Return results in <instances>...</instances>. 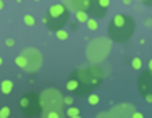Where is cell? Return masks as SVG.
Segmentation results:
<instances>
[{
    "mask_svg": "<svg viewBox=\"0 0 152 118\" xmlns=\"http://www.w3.org/2000/svg\"><path fill=\"white\" fill-rule=\"evenodd\" d=\"M76 76H79L76 79L81 84L88 86V87H94L102 81V71L97 66H89V68H84V70L76 71Z\"/></svg>",
    "mask_w": 152,
    "mask_h": 118,
    "instance_id": "obj_4",
    "label": "cell"
},
{
    "mask_svg": "<svg viewBox=\"0 0 152 118\" xmlns=\"http://www.w3.org/2000/svg\"><path fill=\"white\" fill-rule=\"evenodd\" d=\"M144 2H146V3H152V0H144Z\"/></svg>",
    "mask_w": 152,
    "mask_h": 118,
    "instance_id": "obj_29",
    "label": "cell"
},
{
    "mask_svg": "<svg viewBox=\"0 0 152 118\" xmlns=\"http://www.w3.org/2000/svg\"><path fill=\"white\" fill-rule=\"evenodd\" d=\"M20 109L23 110V113H26L28 117L32 115H39L42 112V103L41 97L36 94H28L24 97L20 99Z\"/></svg>",
    "mask_w": 152,
    "mask_h": 118,
    "instance_id": "obj_5",
    "label": "cell"
},
{
    "mask_svg": "<svg viewBox=\"0 0 152 118\" xmlns=\"http://www.w3.org/2000/svg\"><path fill=\"white\" fill-rule=\"evenodd\" d=\"M144 97H146V101H147V102H152V94H146Z\"/></svg>",
    "mask_w": 152,
    "mask_h": 118,
    "instance_id": "obj_25",
    "label": "cell"
},
{
    "mask_svg": "<svg viewBox=\"0 0 152 118\" xmlns=\"http://www.w3.org/2000/svg\"><path fill=\"white\" fill-rule=\"evenodd\" d=\"M137 86H139L141 92L144 95L146 94H152V71H146V73L141 74L139 81H137Z\"/></svg>",
    "mask_w": 152,
    "mask_h": 118,
    "instance_id": "obj_8",
    "label": "cell"
},
{
    "mask_svg": "<svg viewBox=\"0 0 152 118\" xmlns=\"http://www.w3.org/2000/svg\"><path fill=\"white\" fill-rule=\"evenodd\" d=\"M0 91H2L5 95L12 94V91H13V83H12L10 79H3L2 84H0Z\"/></svg>",
    "mask_w": 152,
    "mask_h": 118,
    "instance_id": "obj_10",
    "label": "cell"
},
{
    "mask_svg": "<svg viewBox=\"0 0 152 118\" xmlns=\"http://www.w3.org/2000/svg\"><path fill=\"white\" fill-rule=\"evenodd\" d=\"M41 103L44 112H50V110H57L61 113V107H63V97L57 89H45L41 95Z\"/></svg>",
    "mask_w": 152,
    "mask_h": 118,
    "instance_id": "obj_3",
    "label": "cell"
},
{
    "mask_svg": "<svg viewBox=\"0 0 152 118\" xmlns=\"http://www.w3.org/2000/svg\"><path fill=\"white\" fill-rule=\"evenodd\" d=\"M134 33V21L128 15H115L108 23V37L113 42H126Z\"/></svg>",
    "mask_w": 152,
    "mask_h": 118,
    "instance_id": "obj_1",
    "label": "cell"
},
{
    "mask_svg": "<svg viewBox=\"0 0 152 118\" xmlns=\"http://www.w3.org/2000/svg\"><path fill=\"white\" fill-rule=\"evenodd\" d=\"M121 2L125 3V5H131V3H133V0H121Z\"/></svg>",
    "mask_w": 152,
    "mask_h": 118,
    "instance_id": "obj_26",
    "label": "cell"
},
{
    "mask_svg": "<svg viewBox=\"0 0 152 118\" xmlns=\"http://www.w3.org/2000/svg\"><path fill=\"white\" fill-rule=\"evenodd\" d=\"M144 24H146V28H152V18H146Z\"/></svg>",
    "mask_w": 152,
    "mask_h": 118,
    "instance_id": "obj_22",
    "label": "cell"
},
{
    "mask_svg": "<svg viewBox=\"0 0 152 118\" xmlns=\"http://www.w3.org/2000/svg\"><path fill=\"white\" fill-rule=\"evenodd\" d=\"M3 7H5V3H3V0H0V10H3Z\"/></svg>",
    "mask_w": 152,
    "mask_h": 118,
    "instance_id": "obj_27",
    "label": "cell"
},
{
    "mask_svg": "<svg viewBox=\"0 0 152 118\" xmlns=\"http://www.w3.org/2000/svg\"><path fill=\"white\" fill-rule=\"evenodd\" d=\"M149 70H151V71H152V58H151V60H149Z\"/></svg>",
    "mask_w": 152,
    "mask_h": 118,
    "instance_id": "obj_28",
    "label": "cell"
},
{
    "mask_svg": "<svg viewBox=\"0 0 152 118\" xmlns=\"http://www.w3.org/2000/svg\"><path fill=\"white\" fill-rule=\"evenodd\" d=\"M34 2H41V0H34Z\"/></svg>",
    "mask_w": 152,
    "mask_h": 118,
    "instance_id": "obj_31",
    "label": "cell"
},
{
    "mask_svg": "<svg viewBox=\"0 0 152 118\" xmlns=\"http://www.w3.org/2000/svg\"><path fill=\"white\" fill-rule=\"evenodd\" d=\"M66 117H70V118H78V117H79V110L76 109V107H73V105H68V109H66Z\"/></svg>",
    "mask_w": 152,
    "mask_h": 118,
    "instance_id": "obj_14",
    "label": "cell"
},
{
    "mask_svg": "<svg viewBox=\"0 0 152 118\" xmlns=\"http://www.w3.org/2000/svg\"><path fill=\"white\" fill-rule=\"evenodd\" d=\"M63 102L66 103V105H71V103H73V97H65Z\"/></svg>",
    "mask_w": 152,
    "mask_h": 118,
    "instance_id": "obj_23",
    "label": "cell"
},
{
    "mask_svg": "<svg viewBox=\"0 0 152 118\" xmlns=\"http://www.w3.org/2000/svg\"><path fill=\"white\" fill-rule=\"evenodd\" d=\"M15 63H16V66H20V68H24L26 70V66H28V58L21 53V55H18L16 58H15Z\"/></svg>",
    "mask_w": 152,
    "mask_h": 118,
    "instance_id": "obj_12",
    "label": "cell"
},
{
    "mask_svg": "<svg viewBox=\"0 0 152 118\" xmlns=\"http://www.w3.org/2000/svg\"><path fill=\"white\" fill-rule=\"evenodd\" d=\"M131 117L133 118H142V113H141V112H133Z\"/></svg>",
    "mask_w": 152,
    "mask_h": 118,
    "instance_id": "obj_24",
    "label": "cell"
},
{
    "mask_svg": "<svg viewBox=\"0 0 152 118\" xmlns=\"http://www.w3.org/2000/svg\"><path fill=\"white\" fill-rule=\"evenodd\" d=\"M68 16H70V12H68L66 5L65 3H55V5H52L47 10L44 23L47 24V28L50 31H57V29H61L66 24Z\"/></svg>",
    "mask_w": 152,
    "mask_h": 118,
    "instance_id": "obj_2",
    "label": "cell"
},
{
    "mask_svg": "<svg viewBox=\"0 0 152 118\" xmlns=\"http://www.w3.org/2000/svg\"><path fill=\"white\" fill-rule=\"evenodd\" d=\"M110 5V0H91V7H89V13L96 18H104L105 12Z\"/></svg>",
    "mask_w": 152,
    "mask_h": 118,
    "instance_id": "obj_7",
    "label": "cell"
},
{
    "mask_svg": "<svg viewBox=\"0 0 152 118\" xmlns=\"http://www.w3.org/2000/svg\"><path fill=\"white\" fill-rule=\"evenodd\" d=\"M131 66L134 68V70H141V66H142V60H141L139 57H136V58H133V62H131Z\"/></svg>",
    "mask_w": 152,
    "mask_h": 118,
    "instance_id": "obj_19",
    "label": "cell"
},
{
    "mask_svg": "<svg viewBox=\"0 0 152 118\" xmlns=\"http://www.w3.org/2000/svg\"><path fill=\"white\" fill-rule=\"evenodd\" d=\"M2 63H3V60H2V57H0V66H2Z\"/></svg>",
    "mask_w": 152,
    "mask_h": 118,
    "instance_id": "obj_30",
    "label": "cell"
},
{
    "mask_svg": "<svg viewBox=\"0 0 152 118\" xmlns=\"http://www.w3.org/2000/svg\"><path fill=\"white\" fill-rule=\"evenodd\" d=\"M75 16H76V21H78V23H86V21L89 20V15H88L86 10H76Z\"/></svg>",
    "mask_w": 152,
    "mask_h": 118,
    "instance_id": "obj_11",
    "label": "cell"
},
{
    "mask_svg": "<svg viewBox=\"0 0 152 118\" xmlns=\"http://www.w3.org/2000/svg\"><path fill=\"white\" fill-rule=\"evenodd\" d=\"M78 86H79V81L76 79V78H71V79L66 83V89H68V91H71V92H75L76 89H78Z\"/></svg>",
    "mask_w": 152,
    "mask_h": 118,
    "instance_id": "obj_13",
    "label": "cell"
},
{
    "mask_svg": "<svg viewBox=\"0 0 152 118\" xmlns=\"http://www.w3.org/2000/svg\"><path fill=\"white\" fill-rule=\"evenodd\" d=\"M99 101H100V97L97 94H89L88 95V102L91 103V105H97L99 103Z\"/></svg>",
    "mask_w": 152,
    "mask_h": 118,
    "instance_id": "obj_17",
    "label": "cell"
},
{
    "mask_svg": "<svg viewBox=\"0 0 152 118\" xmlns=\"http://www.w3.org/2000/svg\"><path fill=\"white\" fill-rule=\"evenodd\" d=\"M23 21H24V24H26V26H34V24H36V18L32 16V15H24Z\"/></svg>",
    "mask_w": 152,
    "mask_h": 118,
    "instance_id": "obj_15",
    "label": "cell"
},
{
    "mask_svg": "<svg viewBox=\"0 0 152 118\" xmlns=\"http://www.w3.org/2000/svg\"><path fill=\"white\" fill-rule=\"evenodd\" d=\"M65 3H68L75 10H86V12L91 7V0H65Z\"/></svg>",
    "mask_w": 152,
    "mask_h": 118,
    "instance_id": "obj_9",
    "label": "cell"
},
{
    "mask_svg": "<svg viewBox=\"0 0 152 118\" xmlns=\"http://www.w3.org/2000/svg\"><path fill=\"white\" fill-rule=\"evenodd\" d=\"M7 117H10V107L3 105L0 109V118H7Z\"/></svg>",
    "mask_w": 152,
    "mask_h": 118,
    "instance_id": "obj_20",
    "label": "cell"
},
{
    "mask_svg": "<svg viewBox=\"0 0 152 118\" xmlns=\"http://www.w3.org/2000/svg\"><path fill=\"white\" fill-rule=\"evenodd\" d=\"M55 34H57V37H58L60 41H66V39H68V33L63 29V28H61V29H57Z\"/></svg>",
    "mask_w": 152,
    "mask_h": 118,
    "instance_id": "obj_16",
    "label": "cell"
},
{
    "mask_svg": "<svg viewBox=\"0 0 152 118\" xmlns=\"http://www.w3.org/2000/svg\"><path fill=\"white\" fill-rule=\"evenodd\" d=\"M23 55L28 58V66L26 70L32 73V71H37L39 68L42 65V55L39 53V50H36V49H24L23 50Z\"/></svg>",
    "mask_w": 152,
    "mask_h": 118,
    "instance_id": "obj_6",
    "label": "cell"
},
{
    "mask_svg": "<svg viewBox=\"0 0 152 118\" xmlns=\"http://www.w3.org/2000/svg\"><path fill=\"white\" fill-rule=\"evenodd\" d=\"M5 45H7V47H13V45H15V41H13V39H7Z\"/></svg>",
    "mask_w": 152,
    "mask_h": 118,
    "instance_id": "obj_21",
    "label": "cell"
},
{
    "mask_svg": "<svg viewBox=\"0 0 152 118\" xmlns=\"http://www.w3.org/2000/svg\"><path fill=\"white\" fill-rule=\"evenodd\" d=\"M86 24H88V28L91 31H96L97 29V20H96V18H89V20L86 21Z\"/></svg>",
    "mask_w": 152,
    "mask_h": 118,
    "instance_id": "obj_18",
    "label": "cell"
}]
</instances>
